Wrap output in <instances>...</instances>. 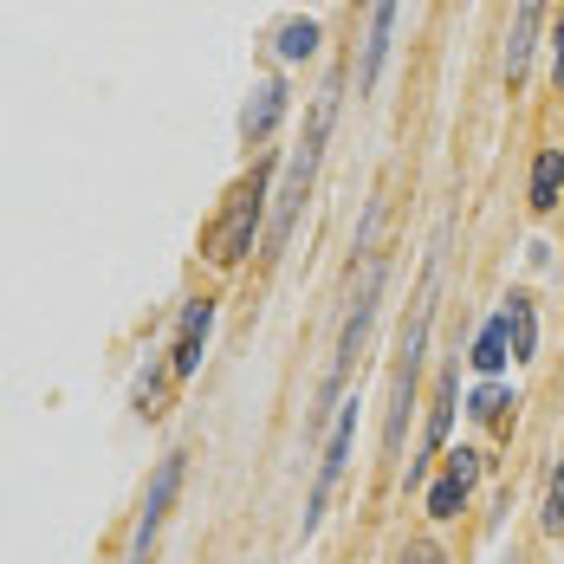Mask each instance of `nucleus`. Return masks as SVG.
I'll return each instance as SVG.
<instances>
[{"mask_svg":"<svg viewBox=\"0 0 564 564\" xmlns=\"http://www.w3.org/2000/svg\"><path fill=\"white\" fill-rule=\"evenodd\" d=\"M448 474L474 487V480H480V454H474V448H454V454H448Z\"/></svg>","mask_w":564,"mask_h":564,"instance_id":"nucleus-18","label":"nucleus"},{"mask_svg":"<svg viewBox=\"0 0 564 564\" xmlns=\"http://www.w3.org/2000/svg\"><path fill=\"white\" fill-rule=\"evenodd\" d=\"M182 460H188V454H163V467L150 474V494H143L137 532H130V564H150V545H156V532H163V519H170L175 494H182Z\"/></svg>","mask_w":564,"mask_h":564,"instance_id":"nucleus-4","label":"nucleus"},{"mask_svg":"<svg viewBox=\"0 0 564 564\" xmlns=\"http://www.w3.org/2000/svg\"><path fill=\"white\" fill-rule=\"evenodd\" d=\"M558 188H564V150H539V163H532V208H558Z\"/></svg>","mask_w":564,"mask_h":564,"instance_id":"nucleus-11","label":"nucleus"},{"mask_svg":"<svg viewBox=\"0 0 564 564\" xmlns=\"http://www.w3.org/2000/svg\"><path fill=\"white\" fill-rule=\"evenodd\" d=\"M539 519H545L552 539H564V460H558V474H552V487H545V512Z\"/></svg>","mask_w":564,"mask_h":564,"instance_id":"nucleus-17","label":"nucleus"},{"mask_svg":"<svg viewBox=\"0 0 564 564\" xmlns=\"http://www.w3.org/2000/svg\"><path fill=\"white\" fill-rule=\"evenodd\" d=\"M273 46H280V58H312L318 53V26L312 20H285L280 33H273Z\"/></svg>","mask_w":564,"mask_h":564,"instance_id":"nucleus-13","label":"nucleus"},{"mask_svg":"<svg viewBox=\"0 0 564 564\" xmlns=\"http://www.w3.org/2000/svg\"><path fill=\"white\" fill-rule=\"evenodd\" d=\"M260 215H267V163H253L247 182H234L221 221L208 227V240H202L208 260H215V267H240V260L253 253V227H260Z\"/></svg>","mask_w":564,"mask_h":564,"instance_id":"nucleus-2","label":"nucleus"},{"mask_svg":"<svg viewBox=\"0 0 564 564\" xmlns=\"http://www.w3.org/2000/svg\"><path fill=\"white\" fill-rule=\"evenodd\" d=\"M507 409H512V395L500 390V383L474 390V415H480V422H494V429H500V422H507Z\"/></svg>","mask_w":564,"mask_h":564,"instance_id":"nucleus-16","label":"nucleus"},{"mask_svg":"<svg viewBox=\"0 0 564 564\" xmlns=\"http://www.w3.org/2000/svg\"><path fill=\"white\" fill-rule=\"evenodd\" d=\"M395 7H402V0H377V13H370V40H364V65H357V85H364V91L383 78V53H390V33H395Z\"/></svg>","mask_w":564,"mask_h":564,"instance_id":"nucleus-9","label":"nucleus"},{"mask_svg":"<svg viewBox=\"0 0 564 564\" xmlns=\"http://www.w3.org/2000/svg\"><path fill=\"white\" fill-rule=\"evenodd\" d=\"M460 500H467V480H454V474H442V480L429 487V512H435V519H454Z\"/></svg>","mask_w":564,"mask_h":564,"instance_id":"nucleus-15","label":"nucleus"},{"mask_svg":"<svg viewBox=\"0 0 564 564\" xmlns=\"http://www.w3.org/2000/svg\"><path fill=\"white\" fill-rule=\"evenodd\" d=\"M507 357H512V350H507V325L494 318V325L474 338V357H467V364H474L480 377H500V370H507Z\"/></svg>","mask_w":564,"mask_h":564,"instance_id":"nucleus-12","label":"nucleus"},{"mask_svg":"<svg viewBox=\"0 0 564 564\" xmlns=\"http://www.w3.org/2000/svg\"><path fill=\"white\" fill-rule=\"evenodd\" d=\"M552 78H558V91H564V20L552 26Z\"/></svg>","mask_w":564,"mask_h":564,"instance_id":"nucleus-19","label":"nucleus"},{"mask_svg":"<svg viewBox=\"0 0 564 564\" xmlns=\"http://www.w3.org/2000/svg\"><path fill=\"white\" fill-rule=\"evenodd\" d=\"M208 325H215V299H188V305H182V318H175V350H170V377H175V383L202 370Z\"/></svg>","mask_w":564,"mask_h":564,"instance_id":"nucleus-6","label":"nucleus"},{"mask_svg":"<svg viewBox=\"0 0 564 564\" xmlns=\"http://www.w3.org/2000/svg\"><path fill=\"white\" fill-rule=\"evenodd\" d=\"M280 111H285V78H260L253 98H247V111H240V137H247V143H267L273 123H280Z\"/></svg>","mask_w":564,"mask_h":564,"instance_id":"nucleus-7","label":"nucleus"},{"mask_svg":"<svg viewBox=\"0 0 564 564\" xmlns=\"http://www.w3.org/2000/svg\"><path fill=\"white\" fill-rule=\"evenodd\" d=\"M332 117H338V85L318 98L299 156L285 163V182H280V195H273V215H267V260H280L285 240H292V221H299V208H305V195H312V175H318V150H325V137H332Z\"/></svg>","mask_w":564,"mask_h":564,"instance_id":"nucleus-1","label":"nucleus"},{"mask_svg":"<svg viewBox=\"0 0 564 564\" xmlns=\"http://www.w3.org/2000/svg\"><path fill=\"white\" fill-rule=\"evenodd\" d=\"M539 20H545V0H519V7H512L507 78H525V58H532V46H539Z\"/></svg>","mask_w":564,"mask_h":564,"instance_id":"nucleus-8","label":"nucleus"},{"mask_svg":"<svg viewBox=\"0 0 564 564\" xmlns=\"http://www.w3.org/2000/svg\"><path fill=\"white\" fill-rule=\"evenodd\" d=\"M350 435H357V402H344L338 422H332V442H325V460H318V480H312V512H305V532L318 525V512L332 500V487H338L344 460H350Z\"/></svg>","mask_w":564,"mask_h":564,"instance_id":"nucleus-5","label":"nucleus"},{"mask_svg":"<svg viewBox=\"0 0 564 564\" xmlns=\"http://www.w3.org/2000/svg\"><path fill=\"white\" fill-rule=\"evenodd\" d=\"M377 292H383V260L370 253V260H364V285H357V299H350V318H344V332H338V357H332V377H325V390H318V402H325V409L338 402L344 377H350V364H357V350H364L370 312H377Z\"/></svg>","mask_w":564,"mask_h":564,"instance_id":"nucleus-3","label":"nucleus"},{"mask_svg":"<svg viewBox=\"0 0 564 564\" xmlns=\"http://www.w3.org/2000/svg\"><path fill=\"white\" fill-rule=\"evenodd\" d=\"M402 564H448V558H442L435 545H409V552H402Z\"/></svg>","mask_w":564,"mask_h":564,"instance_id":"nucleus-20","label":"nucleus"},{"mask_svg":"<svg viewBox=\"0 0 564 564\" xmlns=\"http://www.w3.org/2000/svg\"><path fill=\"white\" fill-rule=\"evenodd\" d=\"M500 325H507V350L512 357H532V344H539V318H532V299H525V292H512L507 299Z\"/></svg>","mask_w":564,"mask_h":564,"instance_id":"nucleus-10","label":"nucleus"},{"mask_svg":"<svg viewBox=\"0 0 564 564\" xmlns=\"http://www.w3.org/2000/svg\"><path fill=\"white\" fill-rule=\"evenodd\" d=\"M454 395H460V364H454L448 377H442V402H435V415H429V448H442V435H448V422H454Z\"/></svg>","mask_w":564,"mask_h":564,"instance_id":"nucleus-14","label":"nucleus"}]
</instances>
